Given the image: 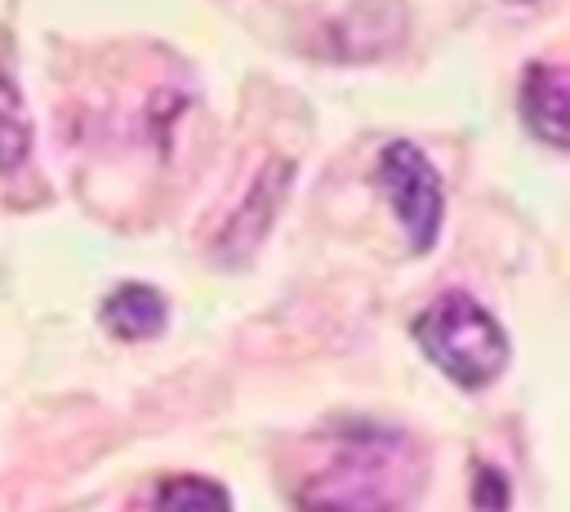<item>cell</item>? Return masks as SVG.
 Listing matches in <instances>:
<instances>
[{
	"label": "cell",
	"instance_id": "cell-4",
	"mask_svg": "<svg viewBox=\"0 0 570 512\" xmlns=\"http://www.w3.org/2000/svg\"><path fill=\"white\" fill-rule=\"evenodd\" d=\"M289 178H294L289 160H272V165L258 174L254 191L245 196V205L236 209V218L223 227V240H218V258H223V263H240V258L258 245V236L267 232V223H272V214H276V205H281V196H285V187H289Z\"/></svg>",
	"mask_w": 570,
	"mask_h": 512
},
{
	"label": "cell",
	"instance_id": "cell-5",
	"mask_svg": "<svg viewBox=\"0 0 570 512\" xmlns=\"http://www.w3.org/2000/svg\"><path fill=\"white\" fill-rule=\"evenodd\" d=\"M521 120L548 147H566V71L534 62L521 76Z\"/></svg>",
	"mask_w": 570,
	"mask_h": 512
},
{
	"label": "cell",
	"instance_id": "cell-7",
	"mask_svg": "<svg viewBox=\"0 0 570 512\" xmlns=\"http://www.w3.org/2000/svg\"><path fill=\"white\" fill-rule=\"evenodd\" d=\"M151 508L156 512H232V499H227V490L218 481L183 472V476H165L156 485Z\"/></svg>",
	"mask_w": 570,
	"mask_h": 512
},
{
	"label": "cell",
	"instance_id": "cell-3",
	"mask_svg": "<svg viewBox=\"0 0 570 512\" xmlns=\"http://www.w3.org/2000/svg\"><path fill=\"white\" fill-rule=\"evenodd\" d=\"M379 187L387 191L405 236H410V249L414 254H428L436 245V232H441V214H445V196H441V174L432 169V160L396 138L379 151Z\"/></svg>",
	"mask_w": 570,
	"mask_h": 512
},
{
	"label": "cell",
	"instance_id": "cell-6",
	"mask_svg": "<svg viewBox=\"0 0 570 512\" xmlns=\"http://www.w3.org/2000/svg\"><path fill=\"white\" fill-rule=\"evenodd\" d=\"M169 321V307L160 298V289L151 285H116L107 298H102V325L120 338V343H138V338H156Z\"/></svg>",
	"mask_w": 570,
	"mask_h": 512
},
{
	"label": "cell",
	"instance_id": "cell-9",
	"mask_svg": "<svg viewBox=\"0 0 570 512\" xmlns=\"http://www.w3.org/2000/svg\"><path fill=\"white\" fill-rule=\"evenodd\" d=\"M508 508V485L499 472L476 467V512H503Z\"/></svg>",
	"mask_w": 570,
	"mask_h": 512
},
{
	"label": "cell",
	"instance_id": "cell-8",
	"mask_svg": "<svg viewBox=\"0 0 570 512\" xmlns=\"http://www.w3.org/2000/svg\"><path fill=\"white\" fill-rule=\"evenodd\" d=\"M27 151H31V129H27L22 98H18V89L0 76V169L22 165Z\"/></svg>",
	"mask_w": 570,
	"mask_h": 512
},
{
	"label": "cell",
	"instance_id": "cell-2",
	"mask_svg": "<svg viewBox=\"0 0 570 512\" xmlns=\"http://www.w3.org/2000/svg\"><path fill=\"white\" fill-rule=\"evenodd\" d=\"M414 343L450 383L468 392L494 383L508 365L503 325L463 289H445L414 316Z\"/></svg>",
	"mask_w": 570,
	"mask_h": 512
},
{
	"label": "cell",
	"instance_id": "cell-1",
	"mask_svg": "<svg viewBox=\"0 0 570 512\" xmlns=\"http://www.w3.org/2000/svg\"><path fill=\"white\" fill-rule=\"evenodd\" d=\"M414 445L379 423H343L316 472L298 485L303 512H401L414 494Z\"/></svg>",
	"mask_w": 570,
	"mask_h": 512
}]
</instances>
